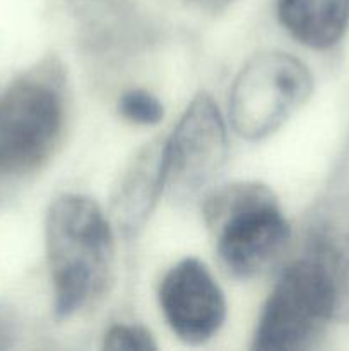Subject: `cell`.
<instances>
[{"mask_svg":"<svg viewBox=\"0 0 349 351\" xmlns=\"http://www.w3.org/2000/svg\"><path fill=\"white\" fill-rule=\"evenodd\" d=\"M44 249L55 315L67 319L98 302L115 273V237L94 199L62 194L44 218Z\"/></svg>","mask_w":349,"mask_h":351,"instance_id":"obj_1","label":"cell"},{"mask_svg":"<svg viewBox=\"0 0 349 351\" xmlns=\"http://www.w3.org/2000/svg\"><path fill=\"white\" fill-rule=\"evenodd\" d=\"M204 219L222 267L240 280L269 269L291 237L276 194L259 182H236L212 192L204 202Z\"/></svg>","mask_w":349,"mask_h":351,"instance_id":"obj_2","label":"cell"},{"mask_svg":"<svg viewBox=\"0 0 349 351\" xmlns=\"http://www.w3.org/2000/svg\"><path fill=\"white\" fill-rule=\"evenodd\" d=\"M339 304V276L328 250L291 264L270 291L253 350H303L322 332Z\"/></svg>","mask_w":349,"mask_h":351,"instance_id":"obj_3","label":"cell"},{"mask_svg":"<svg viewBox=\"0 0 349 351\" xmlns=\"http://www.w3.org/2000/svg\"><path fill=\"white\" fill-rule=\"evenodd\" d=\"M47 77L24 75L0 93V182L40 170L60 143L64 98Z\"/></svg>","mask_w":349,"mask_h":351,"instance_id":"obj_4","label":"cell"},{"mask_svg":"<svg viewBox=\"0 0 349 351\" xmlns=\"http://www.w3.org/2000/svg\"><path fill=\"white\" fill-rule=\"evenodd\" d=\"M311 89L313 79L300 58L277 50L255 55L233 82V129L248 141L270 136L310 98Z\"/></svg>","mask_w":349,"mask_h":351,"instance_id":"obj_5","label":"cell"},{"mask_svg":"<svg viewBox=\"0 0 349 351\" xmlns=\"http://www.w3.org/2000/svg\"><path fill=\"white\" fill-rule=\"evenodd\" d=\"M228 153L224 120L214 99L195 96L164 139V189L178 195L194 194L219 171Z\"/></svg>","mask_w":349,"mask_h":351,"instance_id":"obj_6","label":"cell"},{"mask_svg":"<svg viewBox=\"0 0 349 351\" xmlns=\"http://www.w3.org/2000/svg\"><path fill=\"white\" fill-rule=\"evenodd\" d=\"M157 297L171 331L188 345L209 341L224 324V293L195 257L180 261L164 274Z\"/></svg>","mask_w":349,"mask_h":351,"instance_id":"obj_7","label":"cell"},{"mask_svg":"<svg viewBox=\"0 0 349 351\" xmlns=\"http://www.w3.org/2000/svg\"><path fill=\"white\" fill-rule=\"evenodd\" d=\"M164 139H154L137 153L113 194V218L127 235L142 230L164 191Z\"/></svg>","mask_w":349,"mask_h":351,"instance_id":"obj_8","label":"cell"},{"mask_svg":"<svg viewBox=\"0 0 349 351\" xmlns=\"http://www.w3.org/2000/svg\"><path fill=\"white\" fill-rule=\"evenodd\" d=\"M277 16L294 40L325 50L348 29L349 0H277Z\"/></svg>","mask_w":349,"mask_h":351,"instance_id":"obj_9","label":"cell"},{"mask_svg":"<svg viewBox=\"0 0 349 351\" xmlns=\"http://www.w3.org/2000/svg\"><path fill=\"white\" fill-rule=\"evenodd\" d=\"M118 113L135 125H156L163 120V103L146 89H130L118 99Z\"/></svg>","mask_w":349,"mask_h":351,"instance_id":"obj_10","label":"cell"},{"mask_svg":"<svg viewBox=\"0 0 349 351\" xmlns=\"http://www.w3.org/2000/svg\"><path fill=\"white\" fill-rule=\"evenodd\" d=\"M105 350H129L149 351L156 350L157 345L153 335L139 324H115L105 332L103 338Z\"/></svg>","mask_w":349,"mask_h":351,"instance_id":"obj_11","label":"cell"},{"mask_svg":"<svg viewBox=\"0 0 349 351\" xmlns=\"http://www.w3.org/2000/svg\"><path fill=\"white\" fill-rule=\"evenodd\" d=\"M19 338V315L10 305L0 302V351L10 350Z\"/></svg>","mask_w":349,"mask_h":351,"instance_id":"obj_12","label":"cell"}]
</instances>
